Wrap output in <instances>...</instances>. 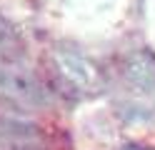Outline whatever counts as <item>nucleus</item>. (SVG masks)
Here are the masks:
<instances>
[{
	"label": "nucleus",
	"mask_w": 155,
	"mask_h": 150,
	"mask_svg": "<svg viewBox=\"0 0 155 150\" xmlns=\"http://www.w3.org/2000/svg\"><path fill=\"white\" fill-rule=\"evenodd\" d=\"M23 35L8 18L0 15V60H23Z\"/></svg>",
	"instance_id": "5"
},
{
	"label": "nucleus",
	"mask_w": 155,
	"mask_h": 150,
	"mask_svg": "<svg viewBox=\"0 0 155 150\" xmlns=\"http://www.w3.org/2000/svg\"><path fill=\"white\" fill-rule=\"evenodd\" d=\"M125 80L138 93L155 98V55L150 50H133L123 65Z\"/></svg>",
	"instance_id": "3"
},
{
	"label": "nucleus",
	"mask_w": 155,
	"mask_h": 150,
	"mask_svg": "<svg viewBox=\"0 0 155 150\" xmlns=\"http://www.w3.org/2000/svg\"><path fill=\"white\" fill-rule=\"evenodd\" d=\"M0 150H43V138L28 123L0 120Z\"/></svg>",
	"instance_id": "4"
},
{
	"label": "nucleus",
	"mask_w": 155,
	"mask_h": 150,
	"mask_svg": "<svg viewBox=\"0 0 155 150\" xmlns=\"http://www.w3.org/2000/svg\"><path fill=\"white\" fill-rule=\"evenodd\" d=\"M50 65L60 93H65L73 100L95 98L105 88V78L100 68L73 45H58L50 55Z\"/></svg>",
	"instance_id": "1"
},
{
	"label": "nucleus",
	"mask_w": 155,
	"mask_h": 150,
	"mask_svg": "<svg viewBox=\"0 0 155 150\" xmlns=\"http://www.w3.org/2000/svg\"><path fill=\"white\" fill-rule=\"evenodd\" d=\"M120 150H155L153 145H143V143H125Z\"/></svg>",
	"instance_id": "6"
},
{
	"label": "nucleus",
	"mask_w": 155,
	"mask_h": 150,
	"mask_svg": "<svg viewBox=\"0 0 155 150\" xmlns=\"http://www.w3.org/2000/svg\"><path fill=\"white\" fill-rule=\"evenodd\" d=\"M0 95L23 108L50 105V90L23 60H0Z\"/></svg>",
	"instance_id": "2"
}]
</instances>
